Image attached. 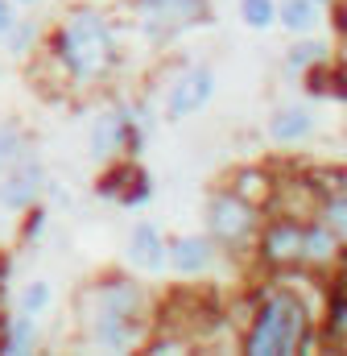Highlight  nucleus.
Instances as JSON below:
<instances>
[{
    "label": "nucleus",
    "mask_w": 347,
    "mask_h": 356,
    "mask_svg": "<svg viewBox=\"0 0 347 356\" xmlns=\"http://www.w3.org/2000/svg\"><path fill=\"white\" fill-rule=\"evenodd\" d=\"M37 186H42L37 162H21L12 175L0 182V203H4V207H25V203L37 195Z\"/></svg>",
    "instance_id": "6"
},
{
    "label": "nucleus",
    "mask_w": 347,
    "mask_h": 356,
    "mask_svg": "<svg viewBox=\"0 0 347 356\" xmlns=\"http://www.w3.org/2000/svg\"><path fill=\"white\" fill-rule=\"evenodd\" d=\"M281 21H285L289 29H310V25H314L310 0H285V4H281Z\"/></svg>",
    "instance_id": "12"
},
{
    "label": "nucleus",
    "mask_w": 347,
    "mask_h": 356,
    "mask_svg": "<svg viewBox=\"0 0 347 356\" xmlns=\"http://www.w3.org/2000/svg\"><path fill=\"white\" fill-rule=\"evenodd\" d=\"M319 54H323V46H298V50L289 54V67H310Z\"/></svg>",
    "instance_id": "18"
},
{
    "label": "nucleus",
    "mask_w": 347,
    "mask_h": 356,
    "mask_svg": "<svg viewBox=\"0 0 347 356\" xmlns=\"http://www.w3.org/2000/svg\"><path fill=\"white\" fill-rule=\"evenodd\" d=\"M310 133V116L302 112V108H289V112H281L277 120H273V137L277 141H298V137H306Z\"/></svg>",
    "instance_id": "11"
},
{
    "label": "nucleus",
    "mask_w": 347,
    "mask_h": 356,
    "mask_svg": "<svg viewBox=\"0 0 347 356\" xmlns=\"http://www.w3.org/2000/svg\"><path fill=\"white\" fill-rule=\"evenodd\" d=\"M174 266L182 269V273H198V269H207L211 266V245L198 241V236H182V241L174 245Z\"/></svg>",
    "instance_id": "9"
},
{
    "label": "nucleus",
    "mask_w": 347,
    "mask_h": 356,
    "mask_svg": "<svg viewBox=\"0 0 347 356\" xmlns=\"http://www.w3.org/2000/svg\"><path fill=\"white\" fill-rule=\"evenodd\" d=\"M128 257H133L137 266H145V269H158V266H162V241H158V232H153L149 224H141V228L133 232Z\"/></svg>",
    "instance_id": "10"
},
{
    "label": "nucleus",
    "mask_w": 347,
    "mask_h": 356,
    "mask_svg": "<svg viewBox=\"0 0 347 356\" xmlns=\"http://www.w3.org/2000/svg\"><path fill=\"white\" fill-rule=\"evenodd\" d=\"M46 302H50V290H46L42 282H33V286L21 294V307H25V311H42Z\"/></svg>",
    "instance_id": "17"
},
{
    "label": "nucleus",
    "mask_w": 347,
    "mask_h": 356,
    "mask_svg": "<svg viewBox=\"0 0 347 356\" xmlns=\"http://www.w3.org/2000/svg\"><path fill=\"white\" fill-rule=\"evenodd\" d=\"M116 141H120V120H99V129H95V137H91L95 154H112Z\"/></svg>",
    "instance_id": "14"
},
{
    "label": "nucleus",
    "mask_w": 347,
    "mask_h": 356,
    "mask_svg": "<svg viewBox=\"0 0 347 356\" xmlns=\"http://www.w3.org/2000/svg\"><path fill=\"white\" fill-rule=\"evenodd\" d=\"M8 25H12V13H8V4H4V0H0V33H4V29H8Z\"/></svg>",
    "instance_id": "22"
},
{
    "label": "nucleus",
    "mask_w": 347,
    "mask_h": 356,
    "mask_svg": "<svg viewBox=\"0 0 347 356\" xmlns=\"http://www.w3.org/2000/svg\"><path fill=\"white\" fill-rule=\"evenodd\" d=\"M211 228H215V236H223V241H244V236L253 232V207H248L244 199L223 195V199H215V207H211Z\"/></svg>",
    "instance_id": "4"
},
{
    "label": "nucleus",
    "mask_w": 347,
    "mask_h": 356,
    "mask_svg": "<svg viewBox=\"0 0 347 356\" xmlns=\"http://www.w3.org/2000/svg\"><path fill=\"white\" fill-rule=\"evenodd\" d=\"M145 13L158 21H174V25H190L207 13L203 0H145Z\"/></svg>",
    "instance_id": "8"
},
{
    "label": "nucleus",
    "mask_w": 347,
    "mask_h": 356,
    "mask_svg": "<svg viewBox=\"0 0 347 356\" xmlns=\"http://www.w3.org/2000/svg\"><path fill=\"white\" fill-rule=\"evenodd\" d=\"M62 58L75 75H95L112 63V33L99 17L91 13H79L67 29H62Z\"/></svg>",
    "instance_id": "3"
},
{
    "label": "nucleus",
    "mask_w": 347,
    "mask_h": 356,
    "mask_svg": "<svg viewBox=\"0 0 347 356\" xmlns=\"http://www.w3.org/2000/svg\"><path fill=\"white\" fill-rule=\"evenodd\" d=\"M331 224H335V236L344 232V195H335V207H331Z\"/></svg>",
    "instance_id": "20"
},
{
    "label": "nucleus",
    "mask_w": 347,
    "mask_h": 356,
    "mask_svg": "<svg viewBox=\"0 0 347 356\" xmlns=\"http://www.w3.org/2000/svg\"><path fill=\"white\" fill-rule=\"evenodd\" d=\"M331 327H335V336H344V290L335 294V319H331Z\"/></svg>",
    "instance_id": "21"
},
{
    "label": "nucleus",
    "mask_w": 347,
    "mask_h": 356,
    "mask_svg": "<svg viewBox=\"0 0 347 356\" xmlns=\"http://www.w3.org/2000/svg\"><path fill=\"white\" fill-rule=\"evenodd\" d=\"M306 336V311L294 294H273L260 311L257 327L248 336V353L253 356H289L298 353Z\"/></svg>",
    "instance_id": "1"
},
{
    "label": "nucleus",
    "mask_w": 347,
    "mask_h": 356,
    "mask_svg": "<svg viewBox=\"0 0 347 356\" xmlns=\"http://www.w3.org/2000/svg\"><path fill=\"white\" fill-rule=\"evenodd\" d=\"M244 17H248V25L264 29V25L273 21V4H269V0H244Z\"/></svg>",
    "instance_id": "16"
},
{
    "label": "nucleus",
    "mask_w": 347,
    "mask_h": 356,
    "mask_svg": "<svg viewBox=\"0 0 347 356\" xmlns=\"http://www.w3.org/2000/svg\"><path fill=\"white\" fill-rule=\"evenodd\" d=\"M137 311H141V290L128 282H112L108 290H99L95 298V340L108 348H128L137 336Z\"/></svg>",
    "instance_id": "2"
},
{
    "label": "nucleus",
    "mask_w": 347,
    "mask_h": 356,
    "mask_svg": "<svg viewBox=\"0 0 347 356\" xmlns=\"http://www.w3.org/2000/svg\"><path fill=\"white\" fill-rule=\"evenodd\" d=\"M207 95H211V75H207V71H186V75L178 79V88L170 91V116L182 120V116L198 112V108L207 104Z\"/></svg>",
    "instance_id": "5"
},
{
    "label": "nucleus",
    "mask_w": 347,
    "mask_h": 356,
    "mask_svg": "<svg viewBox=\"0 0 347 356\" xmlns=\"http://www.w3.org/2000/svg\"><path fill=\"white\" fill-rule=\"evenodd\" d=\"M21 158V133L17 129H4L0 133V166H12Z\"/></svg>",
    "instance_id": "15"
},
{
    "label": "nucleus",
    "mask_w": 347,
    "mask_h": 356,
    "mask_svg": "<svg viewBox=\"0 0 347 356\" xmlns=\"http://www.w3.org/2000/svg\"><path fill=\"white\" fill-rule=\"evenodd\" d=\"M29 336H33V332H29V319H17V323H12V340H8V348L21 353V348L29 344Z\"/></svg>",
    "instance_id": "19"
},
{
    "label": "nucleus",
    "mask_w": 347,
    "mask_h": 356,
    "mask_svg": "<svg viewBox=\"0 0 347 356\" xmlns=\"http://www.w3.org/2000/svg\"><path fill=\"white\" fill-rule=\"evenodd\" d=\"M264 257L269 261H294V257H302V228L298 224H277L264 236Z\"/></svg>",
    "instance_id": "7"
},
{
    "label": "nucleus",
    "mask_w": 347,
    "mask_h": 356,
    "mask_svg": "<svg viewBox=\"0 0 347 356\" xmlns=\"http://www.w3.org/2000/svg\"><path fill=\"white\" fill-rule=\"evenodd\" d=\"M302 257H314V261H327V257H331V232H327V228H314V232H302Z\"/></svg>",
    "instance_id": "13"
}]
</instances>
